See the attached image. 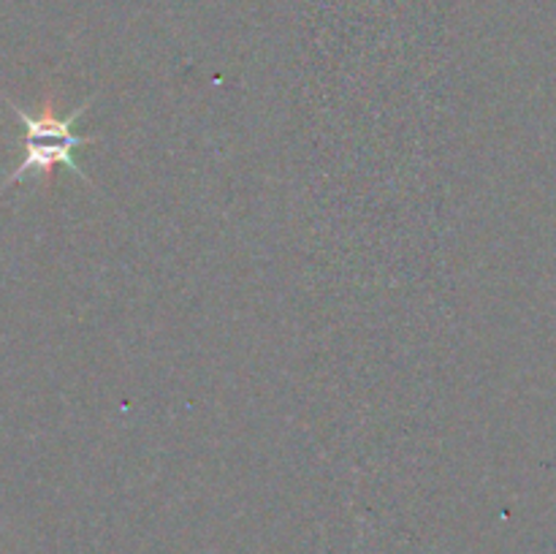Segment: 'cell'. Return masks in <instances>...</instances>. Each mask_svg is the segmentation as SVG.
<instances>
[{
    "mask_svg": "<svg viewBox=\"0 0 556 554\" xmlns=\"http://www.w3.org/2000/svg\"><path fill=\"white\" fill-rule=\"evenodd\" d=\"M5 103H9L11 112H14L16 117L22 119V125H25V158H22L20 166L5 177L3 188L0 190L11 188L14 182H22L27 174H36V177L41 179L43 188H49V185L54 182V172H58L60 166L74 172L76 177L87 179V174L81 172L79 163L74 161V150H79V147L85 144H92V141H98L101 136H76L74 123L87 112V109H90L92 96L87 98L81 106H76L74 112L65 114V117H60L52 98L43 101L41 112L38 114H27L25 109L16 106L11 98H5Z\"/></svg>",
    "mask_w": 556,
    "mask_h": 554,
    "instance_id": "cell-1",
    "label": "cell"
}]
</instances>
